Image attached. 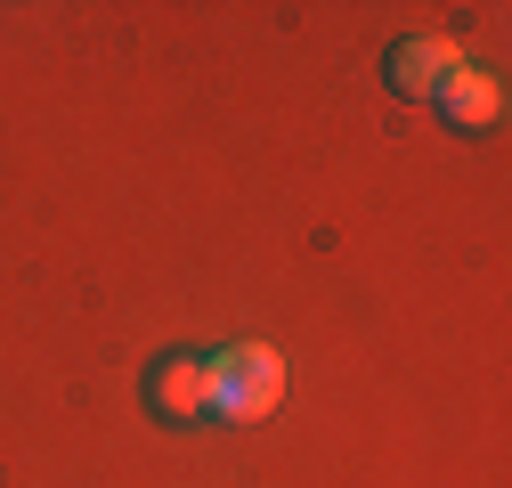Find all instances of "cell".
Instances as JSON below:
<instances>
[{
  "label": "cell",
  "instance_id": "obj_1",
  "mask_svg": "<svg viewBox=\"0 0 512 488\" xmlns=\"http://www.w3.org/2000/svg\"><path fill=\"white\" fill-rule=\"evenodd\" d=\"M285 399V358L269 342H228L204 358V415L220 423H261Z\"/></svg>",
  "mask_w": 512,
  "mask_h": 488
},
{
  "label": "cell",
  "instance_id": "obj_2",
  "mask_svg": "<svg viewBox=\"0 0 512 488\" xmlns=\"http://www.w3.org/2000/svg\"><path fill=\"white\" fill-rule=\"evenodd\" d=\"M456 66H464V57H456V41H447V33H407V41L382 49V82H391L399 98H431Z\"/></svg>",
  "mask_w": 512,
  "mask_h": 488
},
{
  "label": "cell",
  "instance_id": "obj_3",
  "mask_svg": "<svg viewBox=\"0 0 512 488\" xmlns=\"http://www.w3.org/2000/svg\"><path fill=\"white\" fill-rule=\"evenodd\" d=\"M147 407L163 423H196L204 415V350H163L147 366Z\"/></svg>",
  "mask_w": 512,
  "mask_h": 488
},
{
  "label": "cell",
  "instance_id": "obj_4",
  "mask_svg": "<svg viewBox=\"0 0 512 488\" xmlns=\"http://www.w3.org/2000/svg\"><path fill=\"white\" fill-rule=\"evenodd\" d=\"M431 106H439L447 131H488V122L504 114V82H496V74H480V66H456V74L431 90Z\"/></svg>",
  "mask_w": 512,
  "mask_h": 488
}]
</instances>
